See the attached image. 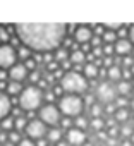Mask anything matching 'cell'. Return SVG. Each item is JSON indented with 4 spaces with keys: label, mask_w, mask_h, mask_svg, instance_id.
<instances>
[{
    "label": "cell",
    "mask_w": 134,
    "mask_h": 146,
    "mask_svg": "<svg viewBox=\"0 0 134 146\" xmlns=\"http://www.w3.org/2000/svg\"><path fill=\"white\" fill-rule=\"evenodd\" d=\"M65 24H17L16 33L23 45L33 52L50 53L58 50L65 36Z\"/></svg>",
    "instance_id": "cell-1"
},
{
    "label": "cell",
    "mask_w": 134,
    "mask_h": 146,
    "mask_svg": "<svg viewBox=\"0 0 134 146\" xmlns=\"http://www.w3.org/2000/svg\"><path fill=\"white\" fill-rule=\"evenodd\" d=\"M60 86L67 95H81L88 90V79L76 70H67L60 79Z\"/></svg>",
    "instance_id": "cell-2"
},
{
    "label": "cell",
    "mask_w": 134,
    "mask_h": 146,
    "mask_svg": "<svg viewBox=\"0 0 134 146\" xmlns=\"http://www.w3.org/2000/svg\"><path fill=\"white\" fill-rule=\"evenodd\" d=\"M41 102H43V93H41V88L38 86H28L23 90L21 96H19V105L23 110L26 112H33V110H38L41 108Z\"/></svg>",
    "instance_id": "cell-3"
},
{
    "label": "cell",
    "mask_w": 134,
    "mask_h": 146,
    "mask_svg": "<svg viewBox=\"0 0 134 146\" xmlns=\"http://www.w3.org/2000/svg\"><path fill=\"white\" fill-rule=\"evenodd\" d=\"M83 107H84V103H83L81 96H78V95H64L58 102L60 113H64L67 117H76L78 119L83 112Z\"/></svg>",
    "instance_id": "cell-4"
},
{
    "label": "cell",
    "mask_w": 134,
    "mask_h": 146,
    "mask_svg": "<svg viewBox=\"0 0 134 146\" xmlns=\"http://www.w3.org/2000/svg\"><path fill=\"white\" fill-rule=\"evenodd\" d=\"M119 93H117V86H113L110 81H103V83H100L98 86H96V93H95V96H96V100H98V103H101V105H112L119 96H117Z\"/></svg>",
    "instance_id": "cell-5"
},
{
    "label": "cell",
    "mask_w": 134,
    "mask_h": 146,
    "mask_svg": "<svg viewBox=\"0 0 134 146\" xmlns=\"http://www.w3.org/2000/svg\"><path fill=\"white\" fill-rule=\"evenodd\" d=\"M38 117H40V120L45 125H57L60 122V110H58V107L48 103V105H45V107L40 108Z\"/></svg>",
    "instance_id": "cell-6"
},
{
    "label": "cell",
    "mask_w": 134,
    "mask_h": 146,
    "mask_svg": "<svg viewBox=\"0 0 134 146\" xmlns=\"http://www.w3.org/2000/svg\"><path fill=\"white\" fill-rule=\"evenodd\" d=\"M16 58H17V53L14 50V46L4 43L0 45V69H12L16 65Z\"/></svg>",
    "instance_id": "cell-7"
},
{
    "label": "cell",
    "mask_w": 134,
    "mask_h": 146,
    "mask_svg": "<svg viewBox=\"0 0 134 146\" xmlns=\"http://www.w3.org/2000/svg\"><path fill=\"white\" fill-rule=\"evenodd\" d=\"M48 131H46V127H45V124L38 119H34V120H29L28 122V125H26V131H24V134L28 136V139H43V136L46 134Z\"/></svg>",
    "instance_id": "cell-8"
},
{
    "label": "cell",
    "mask_w": 134,
    "mask_h": 146,
    "mask_svg": "<svg viewBox=\"0 0 134 146\" xmlns=\"http://www.w3.org/2000/svg\"><path fill=\"white\" fill-rule=\"evenodd\" d=\"M67 144H71V146H84L86 143V132L78 129V127H71V129H67Z\"/></svg>",
    "instance_id": "cell-9"
},
{
    "label": "cell",
    "mask_w": 134,
    "mask_h": 146,
    "mask_svg": "<svg viewBox=\"0 0 134 146\" xmlns=\"http://www.w3.org/2000/svg\"><path fill=\"white\" fill-rule=\"evenodd\" d=\"M95 38V33H93V29L90 28V26H78L76 28V31H74V40L78 41V43H83V45H88L91 40Z\"/></svg>",
    "instance_id": "cell-10"
},
{
    "label": "cell",
    "mask_w": 134,
    "mask_h": 146,
    "mask_svg": "<svg viewBox=\"0 0 134 146\" xmlns=\"http://www.w3.org/2000/svg\"><path fill=\"white\" fill-rule=\"evenodd\" d=\"M9 78H11V81H14V83L24 81V79L28 78V69H26V65H24V64H16V65L9 70Z\"/></svg>",
    "instance_id": "cell-11"
},
{
    "label": "cell",
    "mask_w": 134,
    "mask_h": 146,
    "mask_svg": "<svg viewBox=\"0 0 134 146\" xmlns=\"http://www.w3.org/2000/svg\"><path fill=\"white\" fill-rule=\"evenodd\" d=\"M113 48H115V53H117L119 57H127V55L134 50L131 40H127V38H119V40L115 41Z\"/></svg>",
    "instance_id": "cell-12"
},
{
    "label": "cell",
    "mask_w": 134,
    "mask_h": 146,
    "mask_svg": "<svg viewBox=\"0 0 134 146\" xmlns=\"http://www.w3.org/2000/svg\"><path fill=\"white\" fill-rule=\"evenodd\" d=\"M12 110V103H11V98L0 91V122H2L4 119H7L9 112Z\"/></svg>",
    "instance_id": "cell-13"
},
{
    "label": "cell",
    "mask_w": 134,
    "mask_h": 146,
    "mask_svg": "<svg viewBox=\"0 0 134 146\" xmlns=\"http://www.w3.org/2000/svg\"><path fill=\"white\" fill-rule=\"evenodd\" d=\"M98 74H100V70H98V65H96L95 62H90V64L84 65L83 76H84L86 79H95V78H98Z\"/></svg>",
    "instance_id": "cell-14"
},
{
    "label": "cell",
    "mask_w": 134,
    "mask_h": 146,
    "mask_svg": "<svg viewBox=\"0 0 134 146\" xmlns=\"http://www.w3.org/2000/svg\"><path fill=\"white\" fill-rule=\"evenodd\" d=\"M46 141H48V143H55V144H58V143L62 141V129H58V127H52V129H48V132H46Z\"/></svg>",
    "instance_id": "cell-15"
},
{
    "label": "cell",
    "mask_w": 134,
    "mask_h": 146,
    "mask_svg": "<svg viewBox=\"0 0 134 146\" xmlns=\"http://www.w3.org/2000/svg\"><path fill=\"white\" fill-rule=\"evenodd\" d=\"M69 60H71V64H76V65L83 64V62L86 60V53H84V50L74 48V50L71 52V57H69Z\"/></svg>",
    "instance_id": "cell-16"
},
{
    "label": "cell",
    "mask_w": 134,
    "mask_h": 146,
    "mask_svg": "<svg viewBox=\"0 0 134 146\" xmlns=\"http://www.w3.org/2000/svg\"><path fill=\"white\" fill-rule=\"evenodd\" d=\"M107 76H108V79H110V81H119V83H120V78H122V69L115 64L113 67L107 69Z\"/></svg>",
    "instance_id": "cell-17"
},
{
    "label": "cell",
    "mask_w": 134,
    "mask_h": 146,
    "mask_svg": "<svg viewBox=\"0 0 134 146\" xmlns=\"http://www.w3.org/2000/svg\"><path fill=\"white\" fill-rule=\"evenodd\" d=\"M134 86L129 83V81H120L119 84H117V93H119V96H127L129 93H131V90H132Z\"/></svg>",
    "instance_id": "cell-18"
},
{
    "label": "cell",
    "mask_w": 134,
    "mask_h": 146,
    "mask_svg": "<svg viewBox=\"0 0 134 146\" xmlns=\"http://www.w3.org/2000/svg\"><path fill=\"white\" fill-rule=\"evenodd\" d=\"M23 86H21V83H14V81H11L9 83V86H7V93L9 95H12V96H16V95H19L21 96V93H23Z\"/></svg>",
    "instance_id": "cell-19"
},
{
    "label": "cell",
    "mask_w": 134,
    "mask_h": 146,
    "mask_svg": "<svg viewBox=\"0 0 134 146\" xmlns=\"http://www.w3.org/2000/svg\"><path fill=\"white\" fill-rule=\"evenodd\" d=\"M14 124H16V119H11V117H7V119H4L2 122H0V129H2L4 132H12V129H14Z\"/></svg>",
    "instance_id": "cell-20"
},
{
    "label": "cell",
    "mask_w": 134,
    "mask_h": 146,
    "mask_svg": "<svg viewBox=\"0 0 134 146\" xmlns=\"http://www.w3.org/2000/svg\"><path fill=\"white\" fill-rule=\"evenodd\" d=\"M103 41H105V45H115V41H117V33H115V31H110V29H105V33H103Z\"/></svg>",
    "instance_id": "cell-21"
},
{
    "label": "cell",
    "mask_w": 134,
    "mask_h": 146,
    "mask_svg": "<svg viewBox=\"0 0 134 146\" xmlns=\"http://www.w3.org/2000/svg\"><path fill=\"white\" fill-rule=\"evenodd\" d=\"M113 117H115V122L125 124V122H127V119H129V112H127L125 108H119V110L113 113Z\"/></svg>",
    "instance_id": "cell-22"
},
{
    "label": "cell",
    "mask_w": 134,
    "mask_h": 146,
    "mask_svg": "<svg viewBox=\"0 0 134 146\" xmlns=\"http://www.w3.org/2000/svg\"><path fill=\"white\" fill-rule=\"evenodd\" d=\"M67 57H71V55L67 53L65 48H58V50L55 52V62H57V64H62V62H65V60H69Z\"/></svg>",
    "instance_id": "cell-23"
},
{
    "label": "cell",
    "mask_w": 134,
    "mask_h": 146,
    "mask_svg": "<svg viewBox=\"0 0 134 146\" xmlns=\"http://www.w3.org/2000/svg\"><path fill=\"white\" fill-rule=\"evenodd\" d=\"M90 125H91V129H93V131L101 132V131H103V127H105V122H103V119H91Z\"/></svg>",
    "instance_id": "cell-24"
},
{
    "label": "cell",
    "mask_w": 134,
    "mask_h": 146,
    "mask_svg": "<svg viewBox=\"0 0 134 146\" xmlns=\"http://www.w3.org/2000/svg\"><path fill=\"white\" fill-rule=\"evenodd\" d=\"M132 134H134V125H129V124H124L122 127H120V136L122 137H132Z\"/></svg>",
    "instance_id": "cell-25"
},
{
    "label": "cell",
    "mask_w": 134,
    "mask_h": 146,
    "mask_svg": "<svg viewBox=\"0 0 134 146\" xmlns=\"http://www.w3.org/2000/svg\"><path fill=\"white\" fill-rule=\"evenodd\" d=\"M26 125H28V120L24 117H17L16 119V124H14V129L17 132H21V131H26Z\"/></svg>",
    "instance_id": "cell-26"
},
{
    "label": "cell",
    "mask_w": 134,
    "mask_h": 146,
    "mask_svg": "<svg viewBox=\"0 0 134 146\" xmlns=\"http://www.w3.org/2000/svg\"><path fill=\"white\" fill-rule=\"evenodd\" d=\"M101 112H103L101 103H95V105L91 107V117H93V119H101Z\"/></svg>",
    "instance_id": "cell-27"
},
{
    "label": "cell",
    "mask_w": 134,
    "mask_h": 146,
    "mask_svg": "<svg viewBox=\"0 0 134 146\" xmlns=\"http://www.w3.org/2000/svg\"><path fill=\"white\" fill-rule=\"evenodd\" d=\"M90 125V122H88V119L86 117H83V115H79L78 119H76V127L78 129H81V131H84L86 127Z\"/></svg>",
    "instance_id": "cell-28"
},
{
    "label": "cell",
    "mask_w": 134,
    "mask_h": 146,
    "mask_svg": "<svg viewBox=\"0 0 134 146\" xmlns=\"http://www.w3.org/2000/svg\"><path fill=\"white\" fill-rule=\"evenodd\" d=\"M17 55H19L21 58H24V62H26L28 58H31V50L26 48V46H21V48L17 50Z\"/></svg>",
    "instance_id": "cell-29"
},
{
    "label": "cell",
    "mask_w": 134,
    "mask_h": 146,
    "mask_svg": "<svg viewBox=\"0 0 134 146\" xmlns=\"http://www.w3.org/2000/svg\"><path fill=\"white\" fill-rule=\"evenodd\" d=\"M23 139H21V134L17 132V131H12V132H9V143H12V144H19Z\"/></svg>",
    "instance_id": "cell-30"
},
{
    "label": "cell",
    "mask_w": 134,
    "mask_h": 146,
    "mask_svg": "<svg viewBox=\"0 0 134 146\" xmlns=\"http://www.w3.org/2000/svg\"><path fill=\"white\" fill-rule=\"evenodd\" d=\"M125 105H127V100L124 98V96H119L117 100H115V108L119 110V108H125Z\"/></svg>",
    "instance_id": "cell-31"
},
{
    "label": "cell",
    "mask_w": 134,
    "mask_h": 146,
    "mask_svg": "<svg viewBox=\"0 0 134 146\" xmlns=\"http://www.w3.org/2000/svg\"><path fill=\"white\" fill-rule=\"evenodd\" d=\"M24 65H26V69H28V70H29V69H31V70H33V72H34V69H36V62H34V60H33V58H28V60H26V64H24Z\"/></svg>",
    "instance_id": "cell-32"
},
{
    "label": "cell",
    "mask_w": 134,
    "mask_h": 146,
    "mask_svg": "<svg viewBox=\"0 0 134 146\" xmlns=\"http://www.w3.org/2000/svg\"><path fill=\"white\" fill-rule=\"evenodd\" d=\"M0 40H4V41H7V40H9V35H7V31H5L2 26H0Z\"/></svg>",
    "instance_id": "cell-33"
},
{
    "label": "cell",
    "mask_w": 134,
    "mask_h": 146,
    "mask_svg": "<svg viewBox=\"0 0 134 146\" xmlns=\"http://www.w3.org/2000/svg\"><path fill=\"white\" fill-rule=\"evenodd\" d=\"M17 146H34V143H33L31 139H28V137H26V139H23Z\"/></svg>",
    "instance_id": "cell-34"
},
{
    "label": "cell",
    "mask_w": 134,
    "mask_h": 146,
    "mask_svg": "<svg viewBox=\"0 0 134 146\" xmlns=\"http://www.w3.org/2000/svg\"><path fill=\"white\" fill-rule=\"evenodd\" d=\"M29 79L33 81V83H36V81H40V72H31V76H29Z\"/></svg>",
    "instance_id": "cell-35"
},
{
    "label": "cell",
    "mask_w": 134,
    "mask_h": 146,
    "mask_svg": "<svg viewBox=\"0 0 134 146\" xmlns=\"http://www.w3.org/2000/svg\"><path fill=\"white\" fill-rule=\"evenodd\" d=\"M129 40H131V43L134 45V24L129 28Z\"/></svg>",
    "instance_id": "cell-36"
},
{
    "label": "cell",
    "mask_w": 134,
    "mask_h": 146,
    "mask_svg": "<svg viewBox=\"0 0 134 146\" xmlns=\"http://www.w3.org/2000/svg\"><path fill=\"white\" fill-rule=\"evenodd\" d=\"M62 125H64V127H69V125H71V120H69V119H64V120H62ZM69 129H71V127H69Z\"/></svg>",
    "instance_id": "cell-37"
},
{
    "label": "cell",
    "mask_w": 134,
    "mask_h": 146,
    "mask_svg": "<svg viewBox=\"0 0 134 146\" xmlns=\"http://www.w3.org/2000/svg\"><path fill=\"white\" fill-rule=\"evenodd\" d=\"M36 146H46V141H43V139H40V141L36 143Z\"/></svg>",
    "instance_id": "cell-38"
},
{
    "label": "cell",
    "mask_w": 134,
    "mask_h": 146,
    "mask_svg": "<svg viewBox=\"0 0 134 146\" xmlns=\"http://www.w3.org/2000/svg\"><path fill=\"white\" fill-rule=\"evenodd\" d=\"M131 144H132L131 141H124V146H131Z\"/></svg>",
    "instance_id": "cell-39"
},
{
    "label": "cell",
    "mask_w": 134,
    "mask_h": 146,
    "mask_svg": "<svg viewBox=\"0 0 134 146\" xmlns=\"http://www.w3.org/2000/svg\"><path fill=\"white\" fill-rule=\"evenodd\" d=\"M131 108L134 110V98H132V102H131Z\"/></svg>",
    "instance_id": "cell-40"
},
{
    "label": "cell",
    "mask_w": 134,
    "mask_h": 146,
    "mask_svg": "<svg viewBox=\"0 0 134 146\" xmlns=\"http://www.w3.org/2000/svg\"><path fill=\"white\" fill-rule=\"evenodd\" d=\"M131 143H132V144H134V134H132V137H131Z\"/></svg>",
    "instance_id": "cell-41"
},
{
    "label": "cell",
    "mask_w": 134,
    "mask_h": 146,
    "mask_svg": "<svg viewBox=\"0 0 134 146\" xmlns=\"http://www.w3.org/2000/svg\"><path fill=\"white\" fill-rule=\"evenodd\" d=\"M84 146H91V144H84Z\"/></svg>",
    "instance_id": "cell-42"
},
{
    "label": "cell",
    "mask_w": 134,
    "mask_h": 146,
    "mask_svg": "<svg viewBox=\"0 0 134 146\" xmlns=\"http://www.w3.org/2000/svg\"><path fill=\"white\" fill-rule=\"evenodd\" d=\"M132 53H134V50H132Z\"/></svg>",
    "instance_id": "cell-43"
},
{
    "label": "cell",
    "mask_w": 134,
    "mask_h": 146,
    "mask_svg": "<svg viewBox=\"0 0 134 146\" xmlns=\"http://www.w3.org/2000/svg\"><path fill=\"white\" fill-rule=\"evenodd\" d=\"M0 132H2V131H0Z\"/></svg>",
    "instance_id": "cell-44"
},
{
    "label": "cell",
    "mask_w": 134,
    "mask_h": 146,
    "mask_svg": "<svg viewBox=\"0 0 134 146\" xmlns=\"http://www.w3.org/2000/svg\"><path fill=\"white\" fill-rule=\"evenodd\" d=\"M132 86H134V84H132Z\"/></svg>",
    "instance_id": "cell-45"
}]
</instances>
